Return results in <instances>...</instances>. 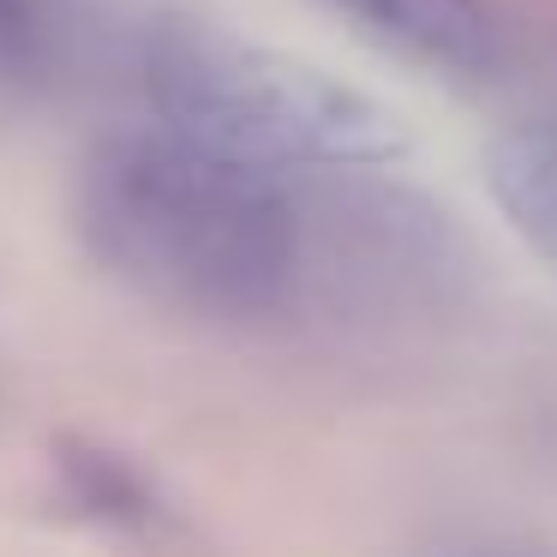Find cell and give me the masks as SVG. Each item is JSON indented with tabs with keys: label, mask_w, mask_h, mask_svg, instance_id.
<instances>
[{
	"label": "cell",
	"mask_w": 557,
	"mask_h": 557,
	"mask_svg": "<svg viewBox=\"0 0 557 557\" xmlns=\"http://www.w3.org/2000/svg\"><path fill=\"white\" fill-rule=\"evenodd\" d=\"M85 252L210 330H396L461 288V234L384 169L270 174L157 126L97 138L73 186Z\"/></svg>",
	"instance_id": "1"
},
{
	"label": "cell",
	"mask_w": 557,
	"mask_h": 557,
	"mask_svg": "<svg viewBox=\"0 0 557 557\" xmlns=\"http://www.w3.org/2000/svg\"><path fill=\"white\" fill-rule=\"evenodd\" d=\"M138 121L270 174H360L408 150L360 85L205 18H162L138 42Z\"/></svg>",
	"instance_id": "2"
},
{
	"label": "cell",
	"mask_w": 557,
	"mask_h": 557,
	"mask_svg": "<svg viewBox=\"0 0 557 557\" xmlns=\"http://www.w3.org/2000/svg\"><path fill=\"white\" fill-rule=\"evenodd\" d=\"M384 54L437 78H485L497 66V25L480 0H324Z\"/></svg>",
	"instance_id": "3"
},
{
	"label": "cell",
	"mask_w": 557,
	"mask_h": 557,
	"mask_svg": "<svg viewBox=\"0 0 557 557\" xmlns=\"http://www.w3.org/2000/svg\"><path fill=\"white\" fill-rule=\"evenodd\" d=\"M485 186L509 228L557 270V121L497 133L485 145Z\"/></svg>",
	"instance_id": "4"
},
{
	"label": "cell",
	"mask_w": 557,
	"mask_h": 557,
	"mask_svg": "<svg viewBox=\"0 0 557 557\" xmlns=\"http://www.w3.org/2000/svg\"><path fill=\"white\" fill-rule=\"evenodd\" d=\"M54 66V0H0V97H25Z\"/></svg>",
	"instance_id": "5"
},
{
	"label": "cell",
	"mask_w": 557,
	"mask_h": 557,
	"mask_svg": "<svg viewBox=\"0 0 557 557\" xmlns=\"http://www.w3.org/2000/svg\"><path fill=\"white\" fill-rule=\"evenodd\" d=\"M449 557H557V552H545V545H509V540H480V545H461V552H449Z\"/></svg>",
	"instance_id": "6"
}]
</instances>
